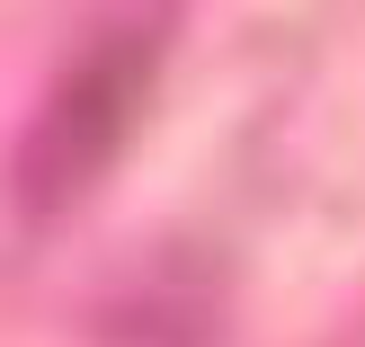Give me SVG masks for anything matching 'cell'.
Instances as JSON below:
<instances>
[{"label":"cell","mask_w":365,"mask_h":347,"mask_svg":"<svg viewBox=\"0 0 365 347\" xmlns=\"http://www.w3.org/2000/svg\"><path fill=\"white\" fill-rule=\"evenodd\" d=\"M134 98H143V45H107V53H89V63L53 89V107L36 116V134L18 143L9 196H18L27 214H53V205H63V196L107 160V143L125 134Z\"/></svg>","instance_id":"1"}]
</instances>
